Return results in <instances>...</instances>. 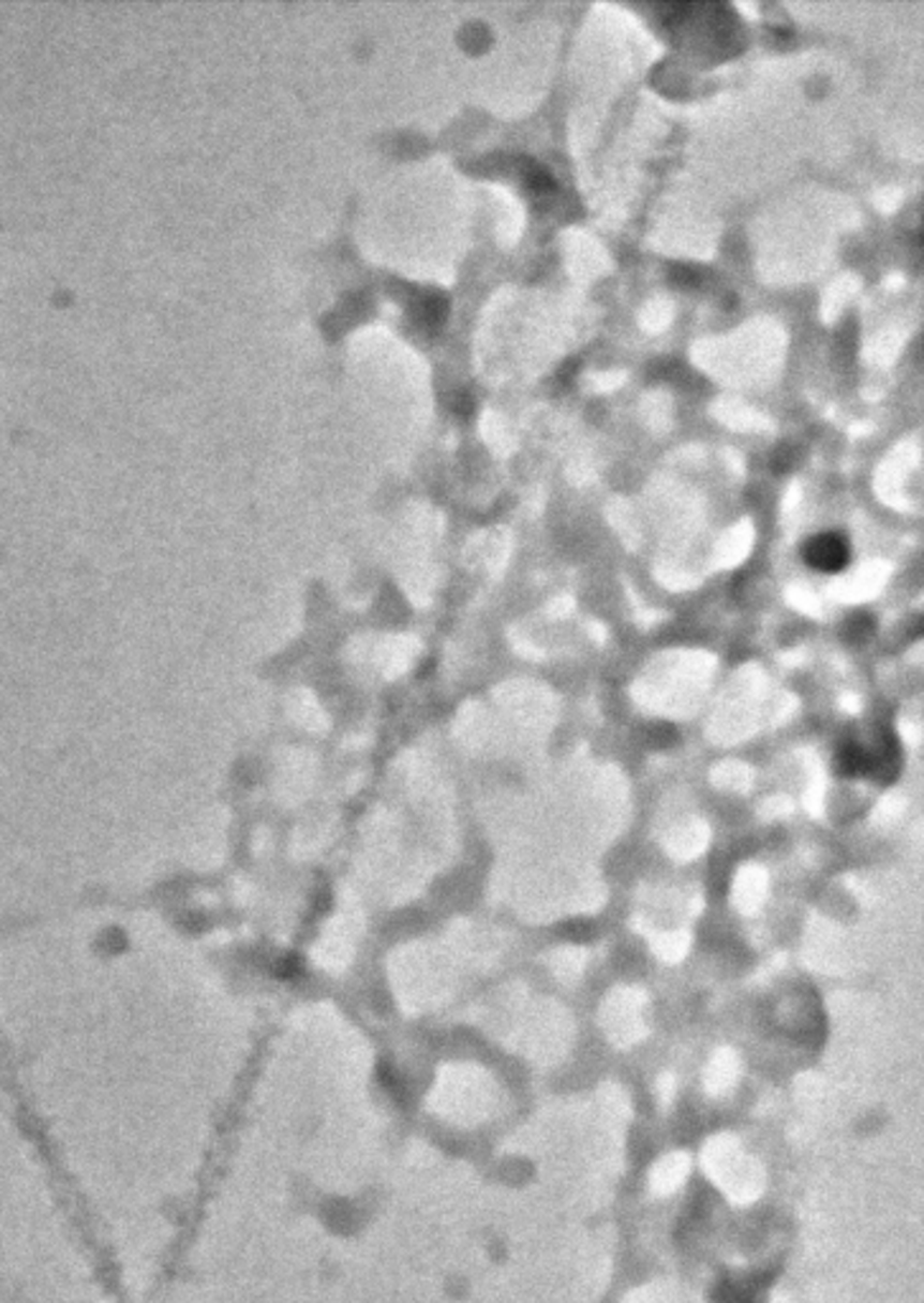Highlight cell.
Masks as SVG:
<instances>
[{"mask_svg":"<svg viewBox=\"0 0 924 1303\" xmlns=\"http://www.w3.org/2000/svg\"><path fill=\"white\" fill-rule=\"evenodd\" d=\"M805 561L820 573H838L851 561V548L840 535L825 532L805 545Z\"/></svg>","mask_w":924,"mask_h":1303,"instance_id":"6da1fadb","label":"cell"}]
</instances>
